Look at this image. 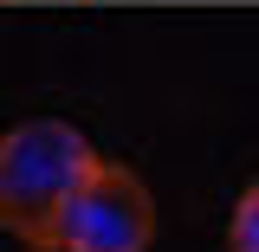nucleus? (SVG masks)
Instances as JSON below:
<instances>
[{
	"instance_id": "obj_2",
	"label": "nucleus",
	"mask_w": 259,
	"mask_h": 252,
	"mask_svg": "<svg viewBox=\"0 0 259 252\" xmlns=\"http://www.w3.org/2000/svg\"><path fill=\"white\" fill-rule=\"evenodd\" d=\"M156 246V194L123 162H91L59 214V252H149Z\"/></svg>"
},
{
	"instance_id": "obj_1",
	"label": "nucleus",
	"mask_w": 259,
	"mask_h": 252,
	"mask_svg": "<svg viewBox=\"0 0 259 252\" xmlns=\"http://www.w3.org/2000/svg\"><path fill=\"white\" fill-rule=\"evenodd\" d=\"M97 149L59 117H26L0 136V226L32 252H59V214Z\"/></svg>"
},
{
	"instance_id": "obj_3",
	"label": "nucleus",
	"mask_w": 259,
	"mask_h": 252,
	"mask_svg": "<svg viewBox=\"0 0 259 252\" xmlns=\"http://www.w3.org/2000/svg\"><path fill=\"white\" fill-rule=\"evenodd\" d=\"M227 252H259V181L240 194V207H233V226H227Z\"/></svg>"
}]
</instances>
